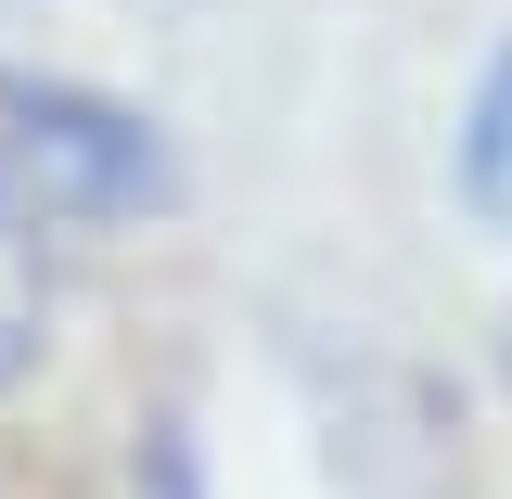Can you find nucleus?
Wrapping results in <instances>:
<instances>
[{
	"instance_id": "obj_1",
	"label": "nucleus",
	"mask_w": 512,
	"mask_h": 499,
	"mask_svg": "<svg viewBox=\"0 0 512 499\" xmlns=\"http://www.w3.org/2000/svg\"><path fill=\"white\" fill-rule=\"evenodd\" d=\"M167 192V141L77 90V77H0V231H103Z\"/></svg>"
},
{
	"instance_id": "obj_2",
	"label": "nucleus",
	"mask_w": 512,
	"mask_h": 499,
	"mask_svg": "<svg viewBox=\"0 0 512 499\" xmlns=\"http://www.w3.org/2000/svg\"><path fill=\"white\" fill-rule=\"evenodd\" d=\"M461 205L512 231V52L474 77V103H461Z\"/></svg>"
},
{
	"instance_id": "obj_3",
	"label": "nucleus",
	"mask_w": 512,
	"mask_h": 499,
	"mask_svg": "<svg viewBox=\"0 0 512 499\" xmlns=\"http://www.w3.org/2000/svg\"><path fill=\"white\" fill-rule=\"evenodd\" d=\"M39 359V256H26V231H0V384Z\"/></svg>"
},
{
	"instance_id": "obj_4",
	"label": "nucleus",
	"mask_w": 512,
	"mask_h": 499,
	"mask_svg": "<svg viewBox=\"0 0 512 499\" xmlns=\"http://www.w3.org/2000/svg\"><path fill=\"white\" fill-rule=\"evenodd\" d=\"M154 487H167V499H205V487H192V461H180V448H167V461H154Z\"/></svg>"
}]
</instances>
